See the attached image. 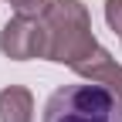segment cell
I'll list each match as a JSON object with an SVG mask.
<instances>
[{
	"instance_id": "7a4b0ae2",
	"label": "cell",
	"mask_w": 122,
	"mask_h": 122,
	"mask_svg": "<svg viewBox=\"0 0 122 122\" xmlns=\"http://www.w3.org/2000/svg\"><path fill=\"white\" fill-rule=\"evenodd\" d=\"M41 122H122V98L98 81L61 85L44 102Z\"/></svg>"
},
{
	"instance_id": "8992f818",
	"label": "cell",
	"mask_w": 122,
	"mask_h": 122,
	"mask_svg": "<svg viewBox=\"0 0 122 122\" xmlns=\"http://www.w3.org/2000/svg\"><path fill=\"white\" fill-rule=\"evenodd\" d=\"M48 4H51V0H10L14 14H20V17H41Z\"/></svg>"
},
{
	"instance_id": "52a82bcc",
	"label": "cell",
	"mask_w": 122,
	"mask_h": 122,
	"mask_svg": "<svg viewBox=\"0 0 122 122\" xmlns=\"http://www.w3.org/2000/svg\"><path fill=\"white\" fill-rule=\"evenodd\" d=\"M105 20L115 34H122V0H105Z\"/></svg>"
},
{
	"instance_id": "277c9868",
	"label": "cell",
	"mask_w": 122,
	"mask_h": 122,
	"mask_svg": "<svg viewBox=\"0 0 122 122\" xmlns=\"http://www.w3.org/2000/svg\"><path fill=\"white\" fill-rule=\"evenodd\" d=\"M75 75H81V78H88V81L105 85L109 92H115V95L122 98V65L102 48V44H98L95 54H88L85 61H78V65H75Z\"/></svg>"
},
{
	"instance_id": "6da1fadb",
	"label": "cell",
	"mask_w": 122,
	"mask_h": 122,
	"mask_svg": "<svg viewBox=\"0 0 122 122\" xmlns=\"http://www.w3.org/2000/svg\"><path fill=\"white\" fill-rule=\"evenodd\" d=\"M41 24L48 37V48H44L48 61L75 68L78 61L98 51V41L92 34V17L81 0H51L41 14Z\"/></svg>"
},
{
	"instance_id": "5b68a950",
	"label": "cell",
	"mask_w": 122,
	"mask_h": 122,
	"mask_svg": "<svg viewBox=\"0 0 122 122\" xmlns=\"http://www.w3.org/2000/svg\"><path fill=\"white\" fill-rule=\"evenodd\" d=\"M0 122H34V95L24 85H7L0 92Z\"/></svg>"
},
{
	"instance_id": "3957f363",
	"label": "cell",
	"mask_w": 122,
	"mask_h": 122,
	"mask_svg": "<svg viewBox=\"0 0 122 122\" xmlns=\"http://www.w3.org/2000/svg\"><path fill=\"white\" fill-rule=\"evenodd\" d=\"M48 37H44V24L41 17H14L0 30V51L14 61H30V58H44Z\"/></svg>"
}]
</instances>
